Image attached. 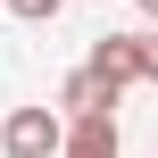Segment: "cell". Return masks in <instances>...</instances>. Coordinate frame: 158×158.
<instances>
[{"mask_svg":"<svg viewBox=\"0 0 158 158\" xmlns=\"http://www.w3.org/2000/svg\"><path fill=\"white\" fill-rule=\"evenodd\" d=\"M67 158H125V133H117V108L67 117Z\"/></svg>","mask_w":158,"mask_h":158,"instance_id":"cell-3","label":"cell"},{"mask_svg":"<svg viewBox=\"0 0 158 158\" xmlns=\"http://www.w3.org/2000/svg\"><path fill=\"white\" fill-rule=\"evenodd\" d=\"M0 8H8V17H25V25H50L67 0H0Z\"/></svg>","mask_w":158,"mask_h":158,"instance_id":"cell-5","label":"cell"},{"mask_svg":"<svg viewBox=\"0 0 158 158\" xmlns=\"http://www.w3.org/2000/svg\"><path fill=\"white\" fill-rule=\"evenodd\" d=\"M133 8H142V17H150V25H158V0H133Z\"/></svg>","mask_w":158,"mask_h":158,"instance_id":"cell-7","label":"cell"},{"mask_svg":"<svg viewBox=\"0 0 158 158\" xmlns=\"http://www.w3.org/2000/svg\"><path fill=\"white\" fill-rule=\"evenodd\" d=\"M58 108H67V117H92V108H117V92H108L92 67H75V75L58 83Z\"/></svg>","mask_w":158,"mask_h":158,"instance_id":"cell-4","label":"cell"},{"mask_svg":"<svg viewBox=\"0 0 158 158\" xmlns=\"http://www.w3.org/2000/svg\"><path fill=\"white\" fill-rule=\"evenodd\" d=\"M83 67H92V75H100V83L117 92V100H125L133 83H150V67H142V33H100Z\"/></svg>","mask_w":158,"mask_h":158,"instance_id":"cell-2","label":"cell"},{"mask_svg":"<svg viewBox=\"0 0 158 158\" xmlns=\"http://www.w3.org/2000/svg\"><path fill=\"white\" fill-rule=\"evenodd\" d=\"M142 67H150V83H158V25L142 33Z\"/></svg>","mask_w":158,"mask_h":158,"instance_id":"cell-6","label":"cell"},{"mask_svg":"<svg viewBox=\"0 0 158 158\" xmlns=\"http://www.w3.org/2000/svg\"><path fill=\"white\" fill-rule=\"evenodd\" d=\"M0 150L8 158H67V108H8V125H0Z\"/></svg>","mask_w":158,"mask_h":158,"instance_id":"cell-1","label":"cell"}]
</instances>
